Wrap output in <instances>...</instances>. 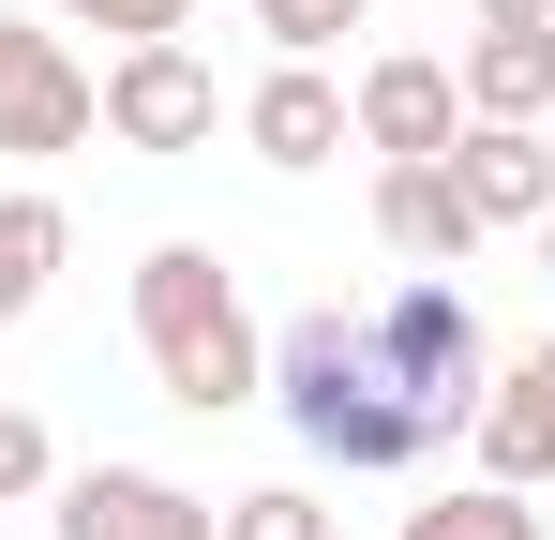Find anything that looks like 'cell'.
Here are the masks:
<instances>
[{"label": "cell", "instance_id": "obj_15", "mask_svg": "<svg viewBox=\"0 0 555 540\" xmlns=\"http://www.w3.org/2000/svg\"><path fill=\"white\" fill-rule=\"evenodd\" d=\"M225 540H346V526L315 480H256V496H225Z\"/></svg>", "mask_w": 555, "mask_h": 540}, {"label": "cell", "instance_id": "obj_12", "mask_svg": "<svg viewBox=\"0 0 555 540\" xmlns=\"http://www.w3.org/2000/svg\"><path fill=\"white\" fill-rule=\"evenodd\" d=\"M465 120H555V30H465Z\"/></svg>", "mask_w": 555, "mask_h": 540}, {"label": "cell", "instance_id": "obj_17", "mask_svg": "<svg viewBox=\"0 0 555 540\" xmlns=\"http://www.w3.org/2000/svg\"><path fill=\"white\" fill-rule=\"evenodd\" d=\"M61 30H120V46H195V0H61Z\"/></svg>", "mask_w": 555, "mask_h": 540}, {"label": "cell", "instance_id": "obj_20", "mask_svg": "<svg viewBox=\"0 0 555 540\" xmlns=\"http://www.w3.org/2000/svg\"><path fill=\"white\" fill-rule=\"evenodd\" d=\"M526 241H541V270H555V210H541V226H526Z\"/></svg>", "mask_w": 555, "mask_h": 540}, {"label": "cell", "instance_id": "obj_2", "mask_svg": "<svg viewBox=\"0 0 555 540\" xmlns=\"http://www.w3.org/2000/svg\"><path fill=\"white\" fill-rule=\"evenodd\" d=\"M271 406H285V436L315 450V465H346V480L436 465V436L390 406V375L361 360V316H346V300H315V316H285V331H271Z\"/></svg>", "mask_w": 555, "mask_h": 540}, {"label": "cell", "instance_id": "obj_9", "mask_svg": "<svg viewBox=\"0 0 555 540\" xmlns=\"http://www.w3.org/2000/svg\"><path fill=\"white\" fill-rule=\"evenodd\" d=\"M465 465H480V480H511V496H541V480H555V346H511V360H495Z\"/></svg>", "mask_w": 555, "mask_h": 540}, {"label": "cell", "instance_id": "obj_6", "mask_svg": "<svg viewBox=\"0 0 555 540\" xmlns=\"http://www.w3.org/2000/svg\"><path fill=\"white\" fill-rule=\"evenodd\" d=\"M361 151L375 166H436L465 136V61H421V46H390V61H361Z\"/></svg>", "mask_w": 555, "mask_h": 540}, {"label": "cell", "instance_id": "obj_14", "mask_svg": "<svg viewBox=\"0 0 555 540\" xmlns=\"http://www.w3.org/2000/svg\"><path fill=\"white\" fill-rule=\"evenodd\" d=\"M405 540H541V511H526L511 480H480V465H465V480H436V496L405 511Z\"/></svg>", "mask_w": 555, "mask_h": 540}, {"label": "cell", "instance_id": "obj_4", "mask_svg": "<svg viewBox=\"0 0 555 540\" xmlns=\"http://www.w3.org/2000/svg\"><path fill=\"white\" fill-rule=\"evenodd\" d=\"M105 136V76L46 30V15H0V151L15 166H61Z\"/></svg>", "mask_w": 555, "mask_h": 540}, {"label": "cell", "instance_id": "obj_13", "mask_svg": "<svg viewBox=\"0 0 555 540\" xmlns=\"http://www.w3.org/2000/svg\"><path fill=\"white\" fill-rule=\"evenodd\" d=\"M61 256H76V210L15 180V195H0V331H15V316L46 300V270H61Z\"/></svg>", "mask_w": 555, "mask_h": 540}, {"label": "cell", "instance_id": "obj_18", "mask_svg": "<svg viewBox=\"0 0 555 540\" xmlns=\"http://www.w3.org/2000/svg\"><path fill=\"white\" fill-rule=\"evenodd\" d=\"M15 496H61V450H46L30 406H0V511H15Z\"/></svg>", "mask_w": 555, "mask_h": 540}, {"label": "cell", "instance_id": "obj_19", "mask_svg": "<svg viewBox=\"0 0 555 540\" xmlns=\"http://www.w3.org/2000/svg\"><path fill=\"white\" fill-rule=\"evenodd\" d=\"M465 30H555V0H465Z\"/></svg>", "mask_w": 555, "mask_h": 540}, {"label": "cell", "instance_id": "obj_1", "mask_svg": "<svg viewBox=\"0 0 555 540\" xmlns=\"http://www.w3.org/2000/svg\"><path fill=\"white\" fill-rule=\"evenodd\" d=\"M135 346L166 375V406H195V421L271 406V331H256L241 270L210 256V241H151V256H135Z\"/></svg>", "mask_w": 555, "mask_h": 540}, {"label": "cell", "instance_id": "obj_10", "mask_svg": "<svg viewBox=\"0 0 555 540\" xmlns=\"http://www.w3.org/2000/svg\"><path fill=\"white\" fill-rule=\"evenodd\" d=\"M375 241H390V256H405V270H465V256H480V241H495V226L465 210V180H451V151H436V166H375Z\"/></svg>", "mask_w": 555, "mask_h": 540}, {"label": "cell", "instance_id": "obj_8", "mask_svg": "<svg viewBox=\"0 0 555 540\" xmlns=\"http://www.w3.org/2000/svg\"><path fill=\"white\" fill-rule=\"evenodd\" d=\"M241 151L300 180V166H331V151H361V105L331 90V61H271V76H256V105H241Z\"/></svg>", "mask_w": 555, "mask_h": 540}, {"label": "cell", "instance_id": "obj_11", "mask_svg": "<svg viewBox=\"0 0 555 540\" xmlns=\"http://www.w3.org/2000/svg\"><path fill=\"white\" fill-rule=\"evenodd\" d=\"M451 180H465L480 226H541V210H555V120H465Z\"/></svg>", "mask_w": 555, "mask_h": 540}, {"label": "cell", "instance_id": "obj_3", "mask_svg": "<svg viewBox=\"0 0 555 540\" xmlns=\"http://www.w3.org/2000/svg\"><path fill=\"white\" fill-rule=\"evenodd\" d=\"M361 360L390 375V406L451 450V436H480V390H495V360H511V346L480 331V300H465L451 270H405L390 300H361Z\"/></svg>", "mask_w": 555, "mask_h": 540}, {"label": "cell", "instance_id": "obj_7", "mask_svg": "<svg viewBox=\"0 0 555 540\" xmlns=\"http://www.w3.org/2000/svg\"><path fill=\"white\" fill-rule=\"evenodd\" d=\"M61 540H225V496H195L166 465H76L61 480Z\"/></svg>", "mask_w": 555, "mask_h": 540}, {"label": "cell", "instance_id": "obj_5", "mask_svg": "<svg viewBox=\"0 0 555 540\" xmlns=\"http://www.w3.org/2000/svg\"><path fill=\"white\" fill-rule=\"evenodd\" d=\"M105 136L120 151H210L225 136V76L195 46H105Z\"/></svg>", "mask_w": 555, "mask_h": 540}, {"label": "cell", "instance_id": "obj_16", "mask_svg": "<svg viewBox=\"0 0 555 540\" xmlns=\"http://www.w3.org/2000/svg\"><path fill=\"white\" fill-rule=\"evenodd\" d=\"M241 15H256V30H271V61H331V46H346V30H361L375 0H241Z\"/></svg>", "mask_w": 555, "mask_h": 540}]
</instances>
